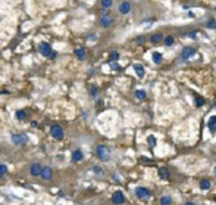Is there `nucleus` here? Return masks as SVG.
Masks as SVG:
<instances>
[{
    "label": "nucleus",
    "instance_id": "f257e3e1",
    "mask_svg": "<svg viewBox=\"0 0 216 205\" xmlns=\"http://www.w3.org/2000/svg\"><path fill=\"white\" fill-rule=\"evenodd\" d=\"M96 154L102 161H109L110 160V149L104 145H97L96 148Z\"/></svg>",
    "mask_w": 216,
    "mask_h": 205
},
{
    "label": "nucleus",
    "instance_id": "f03ea898",
    "mask_svg": "<svg viewBox=\"0 0 216 205\" xmlns=\"http://www.w3.org/2000/svg\"><path fill=\"white\" fill-rule=\"evenodd\" d=\"M12 142H13L15 145L22 146L25 143H28V136L25 133H13L12 134Z\"/></svg>",
    "mask_w": 216,
    "mask_h": 205
},
{
    "label": "nucleus",
    "instance_id": "7ed1b4c3",
    "mask_svg": "<svg viewBox=\"0 0 216 205\" xmlns=\"http://www.w3.org/2000/svg\"><path fill=\"white\" fill-rule=\"evenodd\" d=\"M135 196H137L138 199H141V201H147L150 196H152V192H150L147 187L140 186V187H137V189H135Z\"/></svg>",
    "mask_w": 216,
    "mask_h": 205
},
{
    "label": "nucleus",
    "instance_id": "20e7f679",
    "mask_svg": "<svg viewBox=\"0 0 216 205\" xmlns=\"http://www.w3.org/2000/svg\"><path fill=\"white\" fill-rule=\"evenodd\" d=\"M50 133H52V136L56 139V140H62L63 136H65V131H63V128L59 125V124H53L52 127H50Z\"/></svg>",
    "mask_w": 216,
    "mask_h": 205
},
{
    "label": "nucleus",
    "instance_id": "39448f33",
    "mask_svg": "<svg viewBox=\"0 0 216 205\" xmlns=\"http://www.w3.org/2000/svg\"><path fill=\"white\" fill-rule=\"evenodd\" d=\"M38 50H40V53L43 56H46V58H50V55L53 53V50H52V46L49 44V43H40V46H38Z\"/></svg>",
    "mask_w": 216,
    "mask_h": 205
},
{
    "label": "nucleus",
    "instance_id": "423d86ee",
    "mask_svg": "<svg viewBox=\"0 0 216 205\" xmlns=\"http://www.w3.org/2000/svg\"><path fill=\"white\" fill-rule=\"evenodd\" d=\"M112 202L113 204H116V205H122L124 202H125V195H124L121 190H116L112 195Z\"/></svg>",
    "mask_w": 216,
    "mask_h": 205
},
{
    "label": "nucleus",
    "instance_id": "0eeeda50",
    "mask_svg": "<svg viewBox=\"0 0 216 205\" xmlns=\"http://www.w3.org/2000/svg\"><path fill=\"white\" fill-rule=\"evenodd\" d=\"M194 53H196V50H194L193 47H185V49L182 50V53H181V61L191 59V58L194 56Z\"/></svg>",
    "mask_w": 216,
    "mask_h": 205
},
{
    "label": "nucleus",
    "instance_id": "6e6552de",
    "mask_svg": "<svg viewBox=\"0 0 216 205\" xmlns=\"http://www.w3.org/2000/svg\"><path fill=\"white\" fill-rule=\"evenodd\" d=\"M43 180H52L53 178V168L52 167H43V171H41V176H40Z\"/></svg>",
    "mask_w": 216,
    "mask_h": 205
},
{
    "label": "nucleus",
    "instance_id": "1a4fd4ad",
    "mask_svg": "<svg viewBox=\"0 0 216 205\" xmlns=\"http://www.w3.org/2000/svg\"><path fill=\"white\" fill-rule=\"evenodd\" d=\"M41 171H43V165H41L40 162H34V164L31 165V168H30V173H31V176H34V177L41 176Z\"/></svg>",
    "mask_w": 216,
    "mask_h": 205
},
{
    "label": "nucleus",
    "instance_id": "9d476101",
    "mask_svg": "<svg viewBox=\"0 0 216 205\" xmlns=\"http://www.w3.org/2000/svg\"><path fill=\"white\" fill-rule=\"evenodd\" d=\"M84 160V154H82V150L80 149H75L74 152H72V161L74 162H80V161Z\"/></svg>",
    "mask_w": 216,
    "mask_h": 205
},
{
    "label": "nucleus",
    "instance_id": "9b49d317",
    "mask_svg": "<svg viewBox=\"0 0 216 205\" xmlns=\"http://www.w3.org/2000/svg\"><path fill=\"white\" fill-rule=\"evenodd\" d=\"M112 22H113V18L110 15H103L102 19H100V24H102L103 27H109V25H112Z\"/></svg>",
    "mask_w": 216,
    "mask_h": 205
},
{
    "label": "nucleus",
    "instance_id": "f8f14e48",
    "mask_svg": "<svg viewBox=\"0 0 216 205\" xmlns=\"http://www.w3.org/2000/svg\"><path fill=\"white\" fill-rule=\"evenodd\" d=\"M129 9H131V5L128 2H122L121 6H119V12H121V14H128Z\"/></svg>",
    "mask_w": 216,
    "mask_h": 205
},
{
    "label": "nucleus",
    "instance_id": "ddd939ff",
    "mask_svg": "<svg viewBox=\"0 0 216 205\" xmlns=\"http://www.w3.org/2000/svg\"><path fill=\"white\" fill-rule=\"evenodd\" d=\"M209 130H210L212 133L216 131V117H212V118L209 120Z\"/></svg>",
    "mask_w": 216,
    "mask_h": 205
},
{
    "label": "nucleus",
    "instance_id": "4468645a",
    "mask_svg": "<svg viewBox=\"0 0 216 205\" xmlns=\"http://www.w3.org/2000/svg\"><path fill=\"white\" fill-rule=\"evenodd\" d=\"M162 38H163V36L157 32V34H153V36H152L150 41H152V43H154V44H157V43H160V41H162Z\"/></svg>",
    "mask_w": 216,
    "mask_h": 205
},
{
    "label": "nucleus",
    "instance_id": "2eb2a0df",
    "mask_svg": "<svg viewBox=\"0 0 216 205\" xmlns=\"http://www.w3.org/2000/svg\"><path fill=\"white\" fill-rule=\"evenodd\" d=\"M134 69H135V72L138 74V77H144V68H143V65L135 64L134 65Z\"/></svg>",
    "mask_w": 216,
    "mask_h": 205
},
{
    "label": "nucleus",
    "instance_id": "dca6fc26",
    "mask_svg": "<svg viewBox=\"0 0 216 205\" xmlns=\"http://www.w3.org/2000/svg\"><path fill=\"white\" fill-rule=\"evenodd\" d=\"M75 55H77L78 59H84L85 58V50L82 49V47H80V49L75 50Z\"/></svg>",
    "mask_w": 216,
    "mask_h": 205
},
{
    "label": "nucleus",
    "instance_id": "f3484780",
    "mask_svg": "<svg viewBox=\"0 0 216 205\" xmlns=\"http://www.w3.org/2000/svg\"><path fill=\"white\" fill-rule=\"evenodd\" d=\"M93 173L97 174V176H103V174H104V170L102 168L100 165H94V167H93Z\"/></svg>",
    "mask_w": 216,
    "mask_h": 205
},
{
    "label": "nucleus",
    "instance_id": "a211bd4d",
    "mask_svg": "<svg viewBox=\"0 0 216 205\" xmlns=\"http://www.w3.org/2000/svg\"><path fill=\"white\" fill-rule=\"evenodd\" d=\"M172 204V199L169 196H162L160 198V205H171Z\"/></svg>",
    "mask_w": 216,
    "mask_h": 205
},
{
    "label": "nucleus",
    "instance_id": "6ab92c4d",
    "mask_svg": "<svg viewBox=\"0 0 216 205\" xmlns=\"http://www.w3.org/2000/svg\"><path fill=\"white\" fill-rule=\"evenodd\" d=\"M159 174H160V177L162 178H169V171H168V168H160L159 170Z\"/></svg>",
    "mask_w": 216,
    "mask_h": 205
},
{
    "label": "nucleus",
    "instance_id": "aec40b11",
    "mask_svg": "<svg viewBox=\"0 0 216 205\" xmlns=\"http://www.w3.org/2000/svg\"><path fill=\"white\" fill-rule=\"evenodd\" d=\"M200 187H201L203 190L210 189V182H209V180H201V182H200Z\"/></svg>",
    "mask_w": 216,
    "mask_h": 205
},
{
    "label": "nucleus",
    "instance_id": "412c9836",
    "mask_svg": "<svg viewBox=\"0 0 216 205\" xmlns=\"http://www.w3.org/2000/svg\"><path fill=\"white\" fill-rule=\"evenodd\" d=\"M153 61L156 62V64H160L162 62V55L159 53V52H156V53H153Z\"/></svg>",
    "mask_w": 216,
    "mask_h": 205
},
{
    "label": "nucleus",
    "instance_id": "4be33fe9",
    "mask_svg": "<svg viewBox=\"0 0 216 205\" xmlns=\"http://www.w3.org/2000/svg\"><path fill=\"white\" fill-rule=\"evenodd\" d=\"M135 97H137V99H144V97H146V91L144 90H137L135 91Z\"/></svg>",
    "mask_w": 216,
    "mask_h": 205
},
{
    "label": "nucleus",
    "instance_id": "5701e85b",
    "mask_svg": "<svg viewBox=\"0 0 216 205\" xmlns=\"http://www.w3.org/2000/svg\"><path fill=\"white\" fill-rule=\"evenodd\" d=\"M16 118L18 120H25L27 118V112H25V111H18V112H16Z\"/></svg>",
    "mask_w": 216,
    "mask_h": 205
},
{
    "label": "nucleus",
    "instance_id": "b1692460",
    "mask_svg": "<svg viewBox=\"0 0 216 205\" xmlns=\"http://www.w3.org/2000/svg\"><path fill=\"white\" fill-rule=\"evenodd\" d=\"M102 6L103 8H112V0H102Z\"/></svg>",
    "mask_w": 216,
    "mask_h": 205
},
{
    "label": "nucleus",
    "instance_id": "393cba45",
    "mask_svg": "<svg viewBox=\"0 0 216 205\" xmlns=\"http://www.w3.org/2000/svg\"><path fill=\"white\" fill-rule=\"evenodd\" d=\"M110 61H116V59H119V53H118L116 50H113L112 53H110V58H109Z\"/></svg>",
    "mask_w": 216,
    "mask_h": 205
},
{
    "label": "nucleus",
    "instance_id": "a878e982",
    "mask_svg": "<svg viewBox=\"0 0 216 205\" xmlns=\"http://www.w3.org/2000/svg\"><path fill=\"white\" fill-rule=\"evenodd\" d=\"M207 27H209V28H212V30H215V28H216V21H215L213 18H212V19H209V22H207Z\"/></svg>",
    "mask_w": 216,
    "mask_h": 205
},
{
    "label": "nucleus",
    "instance_id": "bb28decb",
    "mask_svg": "<svg viewBox=\"0 0 216 205\" xmlns=\"http://www.w3.org/2000/svg\"><path fill=\"white\" fill-rule=\"evenodd\" d=\"M165 44H166V46H172V44H174V37L168 36L166 38H165Z\"/></svg>",
    "mask_w": 216,
    "mask_h": 205
},
{
    "label": "nucleus",
    "instance_id": "cd10ccee",
    "mask_svg": "<svg viewBox=\"0 0 216 205\" xmlns=\"http://www.w3.org/2000/svg\"><path fill=\"white\" fill-rule=\"evenodd\" d=\"M147 142H149V145L152 146V148H153V146H156V139H154L153 136H150L149 139H147Z\"/></svg>",
    "mask_w": 216,
    "mask_h": 205
},
{
    "label": "nucleus",
    "instance_id": "c85d7f7f",
    "mask_svg": "<svg viewBox=\"0 0 216 205\" xmlns=\"http://www.w3.org/2000/svg\"><path fill=\"white\" fill-rule=\"evenodd\" d=\"M8 173V167H6L5 164H0V174L3 176V174H6Z\"/></svg>",
    "mask_w": 216,
    "mask_h": 205
},
{
    "label": "nucleus",
    "instance_id": "c756f323",
    "mask_svg": "<svg viewBox=\"0 0 216 205\" xmlns=\"http://www.w3.org/2000/svg\"><path fill=\"white\" fill-rule=\"evenodd\" d=\"M196 103H197L198 106H201L203 103H204V100H201V99H200V97H197V100H196Z\"/></svg>",
    "mask_w": 216,
    "mask_h": 205
},
{
    "label": "nucleus",
    "instance_id": "7c9ffc66",
    "mask_svg": "<svg viewBox=\"0 0 216 205\" xmlns=\"http://www.w3.org/2000/svg\"><path fill=\"white\" fill-rule=\"evenodd\" d=\"M91 93H93V95H94V96H96V95H97V89H96V87H94V86L91 87Z\"/></svg>",
    "mask_w": 216,
    "mask_h": 205
},
{
    "label": "nucleus",
    "instance_id": "2f4dec72",
    "mask_svg": "<svg viewBox=\"0 0 216 205\" xmlns=\"http://www.w3.org/2000/svg\"><path fill=\"white\" fill-rule=\"evenodd\" d=\"M110 67H112L113 69H119V67H118V65L115 64V62H112V64H110Z\"/></svg>",
    "mask_w": 216,
    "mask_h": 205
},
{
    "label": "nucleus",
    "instance_id": "473e14b6",
    "mask_svg": "<svg viewBox=\"0 0 216 205\" xmlns=\"http://www.w3.org/2000/svg\"><path fill=\"white\" fill-rule=\"evenodd\" d=\"M53 58H56V52H53V53L50 55V59H53Z\"/></svg>",
    "mask_w": 216,
    "mask_h": 205
},
{
    "label": "nucleus",
    "instance_id": "72a5a7b5",
    "mask_svg": "<svg viewBox=\"0 0 216 205\" xmlns=\"http://www.w3.org/2000/svg\"><path fill=\"white\" fill-rule=\"evenodd\" d=\"M185 205H194V204H193V202H187Z\"/></svg>",
    "mask_w": 216,
    "mask_h": 205
},
{
    "label": "nucleus",
    "instance_id": "f704fd0d",
    "mask_svg": "<svg viewBox=\"0 0 216 205\" xmlns=\"http://www.w3.org/2000/svg\"><path fill=\"white\" fill-rule=\"evenodd\" d=\"M0 178H2V174H0Z\"/></svg>",
    "mask_w": 216,
    "mask_h": 205
}]
</instances>
